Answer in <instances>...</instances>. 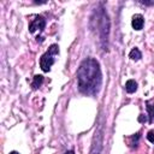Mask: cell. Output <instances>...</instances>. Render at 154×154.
I'll return each mask as SVG.
<instances>
[{
    "mask_svg": "<svg viewBox=\"0 0 154 154\" xmlns=\"http://www.w3.org/2000/svg\"><path fill=\"white\" fill-rule=\"evenodd\" d=\"M78 89L82 94L94 96L99 93L102 84V75L96 59L87 58L77 70Z\"/></svg>",
    "mask_w": 154,
    "mask_h": 154,
    "instance_id": "obj_1",
    "label": "cell"
},
{
    "mask_svg": "<svg viewBox=\"0 0 154 154\" xmlns=\"http://www.w3.org/2000/svg\"><path fill=\"white\" fill-rule=\"evenodd\" d=\"M100 24H99V29H100V36H101V41L103 42V47L105 46V42L107 45V40H108V31H109V20H108V17L107 14L102 11L101 12V16H100Z\"/></svg>",
    "mask_w": 154,
    "mask_h": 154,
    "instance_id": "obj_2",
    "label": "cell"
},
{
    "mask_svg": "<svg viewBox=\"0 0 154 154\" xmlns=\"http://www.w3.org/2000/svg\"><path fill=\"white\" fill-rule=\"evenodd\" d=\"M101 148H102V130L99 129V130L95 131V136H94L90 154H100Z\"/></svg>",
    "mask_w": 154,
    "mask_h": 154,
    "instance_id": "obj_3",
    "label": "cell"
},
{
    "mask_svg": "<svg viewBox=\"0 0 154 154\" xmlns=\"http://www.w3.org/2000/svg\"><path fill=\"white\" fill-rule=\"evenodd\" d=\"M54 64V58H53V54H51L48 51L41 57L40 59V67L42 69V71L45 72H48L51 70V66Z\"/></svg>",
    "mask_w": 154,
    "mask_h": 154,
    "instance_id": "obj_4",
    "label": "cell"
},
{
    "mask_svg": "<svg viewBox=\"0 0 154 154\" xmlns=\"http://www.w3.org/2000/svg\"><path fill=\"white\" fill-rule=\"evenodd\" d=\"M45 26H46V20H45V18L41 17V16H38V17H36V18L29 24V31H30V32H35L36 30L42 31V30L45 29Z\"/></svg>",
    "mask_w": 154,
    "mask_h": 154,
    "instance_id": "obj_5",
    "label": "cell"
},
{
    "mask_svg": "<svg viewBox=\"0 0 154 154\" xmlns=\"http://www.w3.org/2000/svg\"><path fill=\"white\" fill-rule=\"evenodd\" d=\"M143 24H144V19H143V16L142 14H135L132 17V20H131V25L135 30H141L143 28Z\"/></svg>",
    "mask_w": 154,
    "mask_h": 154,
    "instance_id": "obj_6",
    "label": "cell"
},
{
    "mask_svg": "<svg viewBox=\"0 0 154 154\" xmlns=\"http://www.w3.org/2000/svg\"><path fill=\"white\" fill-rule=\"evenodd\" d=\"M125 90L128 91V93H135L136 90H137V83H136V81H134V79H129V81H126V83H125Z\"/></svg>",
    "mask_w": 154,
    "mask_h": 154,
    "instance_id": "obj_7",
    "label": "cell"
},
{
    "mask_svg": "<svg viewBox=\"0 0 154 154\" xmlns=\"http://www.w3.org/2000/svg\"><path fill=\"white\" fill-rule=\"evenodd\" d=\"M42 83H43V76H41V75H36V76H34L31 87H32L34 89H37L38 87H41Z\"/></svg>",
    "mask_w": 154,
    "mask_h": 154,
    "instance_id": "obj_8",
    "label": "cell"
},
{
    "mask_svg": "<svg viewBox=\"0 0 154 154\" xmlns=\"http://www.w3.org/2000/svg\"><path fill=\"white\" fill-rule=\"evenodd\" d=\"M141 57H142V54H141V52H140L138 48H134L129 53V58L132 59V60H138V59H141Z\"/></svg>",
    "mask_w": 154,
    "mask_h": 154,
    "instance_id": "obj_9",
    "label": "cell"
},
{
    "mask_svg": "<svg viewBox=\"0 0 154 154\" xmlns=\"http://www.w3.org/2000/svg\"><path fill=\"white\" fill-rule=\"evenodd\" d=\"M147 111H148V116H149V122L153 123L154 122V102L153 103L147 102Z\"/></svg>",
    "mask_w": 154,
    "mask_h": 154,
    "instance_id": "obj_10",
    "label": "cell"
},
{
    "mask_svg": "<svg viewBox=\"0 0 154 154\" xmlns=\"http://www.w3.org/2000/svg\"><path fill=\"white\" fill-rule=\"evenodd\" d=\"M48 52H49L51 54H53V55L58 54V53H59V47H58V45H52V46L48 48Z\"/></svg>",
    "mask_w": 154,
    "mask_h": 154,
    "instance_id": "obj_11",
    "label": "cell"
},
{
    "mask_svg": "<svg viewBox=\"0 0 154 154\" xmlns=\"http://www.w3.org/2000/svg\"><path fill=\"white\" fill-rule=\"evenodd\" d=\"M138 138H140V134H136L135 136H131V137H130V140H131L130 144L136 147V146H137V143H138Z\"/></svg>",
    "mask_w": 154,
    "mask_h": 154,
    "instance_id": "obj_12",
    "label": "cell"
},
{
    "mask_svg": "<svg viewBox=\"0 0 154 154\" xmlns=\"http://www.w3.org/2000/svg\"><path fill=\"white\" fill-rule=\"evenodd\" d=\"M147 138H148V141H149V142L154 143V130L148 131V134H147Z\"/></svg>",
    "mask_w": 154,
    "mask_h": 154,
    "instance_id": "obj_13",
    "label": "cell"
},
{
    "mask_svg": "<svg viewBox=\"0 0 154 154\" xmlns=\"http://www.w3.org/2000/svg\"><path fill=\"white\" fill-rule=\"evenodd\" d=\"M140 2L143 4V5H154V1H143V0H141Z\"/></svg>",
    "mask_w": 154,
    "mask_h": 154,
    "instance_id": "obj_14",
    "label": "cell"
},
{
    "mask_svg": "<svg viewBox=\"0 0 154 154\" xmlns=\"http://www.w3.org/2000/svg\"><path fill=\"white\" fill-rule=\"evenodd\" d=\"M138 120H140V122H146L147 119H146V118H143V114H141V117L138 118Z\"/></svg>",
    "mask_w": 154,
    "mask_h": 154,
    "instance_id": "obj_15",
    "label": "cell"
},
{
    "mask_svg": "<svg viewBox=\"0 0 154 154\" xmlns=\"http://www.w3.org/2000/svg\"><path fill=\"white\" fill-rule=\"evenodd\" d=\"M64 154H75V153H73V150H67V152H65Z\"/></svg>",
    "mask_w": 154,
    "mask_h": 154,
    "instance_id": "obj_16",
    "label": "cell"
},
{
    "mask_svg": "<svg viewBox=\"0 0 154 154\" xmlns=\"http://www.w3.org/2000/svg\"><path fill=\"white\" fill-rule=\"evenodd\" d=\"M10 154H19V153H18V152H16V150H13V152H11Z\"/></svg>",
    "mask_w": 154,
    "mask_h": 154,
    "instance_id": "obj_17",
    "label": "cell"
}]
</instances>
